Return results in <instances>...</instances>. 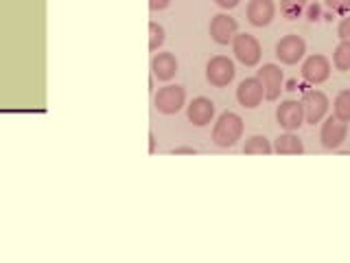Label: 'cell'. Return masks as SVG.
Instances as JSON below:
<instances>
[{
	"instance_id": "obj_1",
	"label": "cell",
	"mask_w": 350,
	"mask_h": 263,
	"mask_svg": "<svg viewBox=\"0 0 350 263\" xmlns=\"http://www.w3.org/2000/svg\"><path fill=\"white\" fill-rule=\"evenodd\" d=\"M243 136V118L237 112H224L213 127V142L217 147H234Z\"/></svg>"
},
{
	"instance_id": "obj_2",
	"label": "cell",
	"mask_w": 350,
	"mask_h": 263,
	"mask_svg": "<svg viewBox=\"0 0 350 263\" xmlns=\"http://www.w3.org/2000/svg\"><path fill=\"white\" fill-rule=\"evenodd\" d=\"M186 103V92L182 86H164L156 92L153 97V108L158 110L160 114H178L180 110L184 108Z\"/></svg>"
},
{
	"instance_id": "obj_3",
	"label": "cell",
	"mask_w": 350,
	"mask_h": 263,
	"mask_svg": "<svg viewBox=\"0 0 350 263\" xmlns=\"http://www.w3.org/2000/svg\"><path fill=\"white\" fill-rule=\"evenodd\" d=\"M232 51L234 58L243 66H256L262 55L260 42L254 36H250V33H237L232 40Z\"/></svg>"
},
{
	"instance_id": "obj_4",
	"label": "cell",
	"mask_w": 350,
	"mask_h": 263,
	"mask_svg": "<svg viewBox=\"0 0 350 263\" xmlns=\"http://www.w3.org/2000/svg\"><path fill=\"white\" fill-rule=\"evenodd\" d=\"M234 62L226 58V55H217L206 64V79L211 82L215 88H226L230 82L234 79Z\"/></svg>"
},
{
	"instance_id": "obj_5",
	"label": "cell",
	"mask_w": 350,
	"mask_h": 263,
	"mask_svg": "<svg viewBox=\"0 0 350 263\" xmlns=\"http://www.w3.org/2000/svg\"><path fill=\"white\" fill-rule=\"evenodd\" d=\"M276 121L282 129L287 132H295L300 129V125L304 123V108L302 101H293V99H287L276 108Z\"/></svg>"
},
{
	"instance_id": "obj_6",
	"label": "cell",
	"mask_w": 350,
	"mask_h": 263,
	"mask_svg": "<svg viewBox=\"0 0 350 263\" xmlns=\"http://www.w3.org/2000/svg\"><path fill=\"white\" fill-rule=\"evenodd\" d=\"M302 108H304V121L315 125L328 112V97L322 90H306L302 97Z\"/></svg>"
},
{
	"instance_id": "obj_7",
	"label": "cell",
	"mask_w": 350,
	"mask_h": 263,
	"mask_svg": "<svg viewBox=\"0 0 350 263\" xmlns=\"http://www.w3.org/2000/svg\"><path fill=\"white\" fill-rule=\"evenodd\" d=\"M302 79L311 86L324 84L328 77H331V62H328L324 55H311L306 58L302 64Z\"/></svg>"
},
{
	"instance_id": "obj_8",
	"label": "cell",
	"mask_w": 350,
	"mask_h": 263,
	"mask_svg": "<svg viewBox=\"0 0 350 263\" xmlns=\"http://www.w3.org/2000/svg\"><path fill=\"white\" fill-rule=\"evenodd\" d=\"M306 53V42L300 38V36H284L278 44H276V58L282 62V64H298Z\"/></svg>"
},
{
	"instance_id": "obj_9",
	"label": "cell",
	"mask_w": 350,
	"mask_h": 263,
	"mask_svg": "<svg viewBox=\"0 0 350 263\" xmlns=\"http://www.w3.org/2000/svg\"><path fill=\"white\" fill-rule=\"evenodd\" d=\"M348 136V123L344 121H339L337 116H328L324 123H322V129H320V140L326 149H337L342 147V142L346 140Z\"/></svg>"
},
{
	"instance_id": "obj_10",
	"label": "cell",
	"mask_w": 350,
	"mask_h": 263,
	"mask_svg": "<svg viewBox=\"0 0 350 263\" xmlns=\"http://www.w3.org/2000/svg\"><path fill=\"white\" fill-rule=\"evenodd\" d=\"M262 99H265V88H262L258 77H247V79H243V82L239 84V88H237V101L243 108H247V110L258 108Z\"/></svg>"
},
{
	"instance_id": "obj_11",
	"label": "cell",
	"mask_w": 350,
	"mask_h": 263,
	"mask_svg": "<svg viewBox=\"0 0 350 263\" xmlns=\"http://www.w3.org/2000/svg\"><path fill=\"white\" fill-rule=\"evenodd\" d=\"M256 77L260 79L262 88H265V99L267 101H276L282 90V71L276 64H265L260 66V71L256 73Z\"/></svg>"
},
{
	"instance_id": "obj_12",
	"label": "cell",
	"mask_w": 350,
	"mask_h": 263,
	"mask_svg": "<svg viewBox=\"0 0 350 263\" xmlns=\"http://www.w3.org/2000/svg\"><path fill=\"white\" fill-rule=\"evenodd\" d=\"M186 114H189V121L197 127L211 125L213 118H215V103L211 101V99H206V97H197L189 103Z\"/></svg>"
},
{
	"instance_id": "obj_13",
	"label": "cell",
	"mask_w": 350,
	"mask_h": 263,
	"mask_svg": "<svg viewBox=\"0 0 350 263\" xmlns=\"http://www.w3.org/2000/svg\"><path fill=\"white\" fill-rule=\"evenodd\" d=\"M237 20L230 18L228 14H217L213 20H211V38L217 42V44H230L237 36Z\"/></svg>"
},
{
	"instance_id": "obj_14",
	"label": "cell",
	"mask_w": 350,
	"mask_h": 263,
	"mask_svg": "<svg viewBox=\"0 0 350 263\" xmlns=\"http://www.w3.org/2000/svg\"><path fill=\"white\" fill-rule=\"evenodd\" d=\"M276 16V5L273 0H250L247 5V20L254 27H267Z\"/></svg>"
},
{
	"instance_id": "obj_15",
	"label": "cell",
	"mask_w": 350,
	"mask_h": 263,
	"mask_svg": "<svg viewBox=\"0 0 350 263\" xmlns=\"http://www.w3.org/2000/svg\"><path fill=\"white\" fill-rule=\"evenodd\" d=\"M151 73L158 77L160 82H171L175 73H178V60L173 53H158L151 62Z\"/></svg>"
},
{
	"instance_id": "obj_16",
	"label": "cell",
	"mask_w": 350,
	"mask_h": 263,
	"mask_svg": "<svg viewBox=\"0 0 350 263\" xmlns=\"http://www.w3.org/2000/svg\"><path fill=\"white\" fill-rule=\"evenodd\" d=\"M273 151L280 153V156H300L304 151V145L298 136H293L291 132H287V134H280L276 138V142H273Z\"/></svg>"
},
{
	"instance_id": "obj_17",
	"label": "cell",
	"mask_w": 350,
	"mask_h": 263,
	"mask_svg": "<svg viewBox=\"0 0 350 263\" xmlns=\"http://www.w3.org/2000/svg\"><path fill=\"white\" fill-rule=\"evenodd\" d=\"M333 66L337 71H350V42L348 40H342L337 44V49L333 53Z\"/></svg>"
},
{
	"instance_id": "obj_18",
	"label": "cell",
	"mask_w": 350,
	"mask_h": 263,
	"mask_svg": "<svg viewBox=\"0 0 350 263\" xmlns=\"http://www.w3.org/2000/svg\"><path fill=\"white\" fill-rule=\"evenodd\" d=\"M245 153H260V156H269V153L273 151L271 142L265 138V136H250L245 140V147H243Z\"/></svg>"
},
{
	"instance_id": "obj_19",
	"label": "cell",
	"mask_w": 350,
	"mask_h": 263,
	"mask_svg": "<svg viewBox=\"0 0 350 263\" xmlns=\"http://www.w3.org/2000/svg\"><path fill=\"white\" fill-rule=\"evenodd\" d=\"M333 110H335V116L339 121H344V123H350V90H342V92L335 97Z\"/></svg>"
},
{
	"instance_id": "obj_20",
	"label": "cell",
	"mask_w": 350,
	"mask_h": 263,
	"mask_svg": "<svg viewBox=\"0 0 350 263\" xmlns=\"http://www.w3.org/2000/svg\"><path fill=\"white\" fill-rule=\"evenodd\" d=\"M304 5H306V0H280V14L289 20L300 18Z\"/></svg>"
},
{
	"instance_id": "obj_21",
	"label": "cell",
	"mask_w": 350,
	"mask_h": 263,
	"mask_svg": "<svg viewBox=\"0 0 350 263\" xmlns=\"http://www.w3.org/2000/svg\"><path fill=\"white\" fill-rule=\"evenodd\" d=\"M164 44V29L158 22H149V51H158Z\"/></svg>"
},
{
	"instance_id": "obj_22",
	"label": "cell",
	"mask_w": 350,
	"mask_h": 263,
	"mask_svg": "<svg viewBox=\"0 0 350 263\" xmlns=\"http://www.w3.org/2000/svg\"><path fill=\"white\" fill-rule=\"evenodd\" d=\"M326 7L335 11V14H342V16H348L350 14V0H324Z\"/></svg>"
},
{
	"instance_id": "obj_23",
	"label": "cell",
	"mask_w": 350,
	"mask_h": 263,
	"mask_svg": "<svg viewBox=\"0 0 350 263\" xmlns=\"http://www.w3.org/2000/svg\"><path fill=\"white\" fill-rule=\"evenodd\" d=\"M337 36L342 38V40H348L350 42V14L339 22V27H337Z\"/></svg>"
},
{
	"instance_id": "obj_24",
	"label": "cell",
	"mask_w": 350,
	"mask_h": 263,
	"mask_svg": "<svg viewBox=\"0 0 350 263\" xmlns=\"http://www.w3.org/2000/svg\"><path fill=\"white\" fill-rule=\"evenodd\" d=\"M171 5V0H149V7L153 11H162V9H167Z\"/></svg>"
},
{
	"instance_id": "obj_25",
	"label": "cell",
	"mask_w": 350,
	"mask_h": 263,
	"mask_svg": "<svg viewBox=\"0 0 350 263\" xmlns=\"http://www.w3.org/2000/svg\"><path fill=\"white\" fill-rule=\"evenodd\" d=\"M215 3L221 7V9H234L241 3V0H215Z\"/></svg>"
},
{
	"instance_id": "obj_26",
	"label": "cell",
	"mask_w": 350,
	"mask_h": 263,
	"mask_svg": "<svg viewBox=\"0 0 350 263\" xmlns=\"http://www.w3.org/2000/svg\"><path fill=\"white\" fill-rule=\"evenodd\" d=\"M309 18H311V20H317V18H320V7H317V5H311V9H309Z\"/></svg>"
},
{
	"instance_id": "obj_27",
	"label": "cell",
	"mask_w": 350,
	"mask_h": 263,
	"mask_svg": "<svg viewBox=\"0 0 350 263\" xmlns=\"http://www.w3.org/2000/svg\"><path fill=\"white\" fill-rule=\"evenodd\" d=\"M173 153H195V149L193 147H175Z\"/></svg>"
}]
</instances>
